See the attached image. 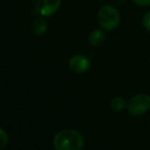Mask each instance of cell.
<instances>
[{
	"instance_id": "obj_1",
	"label": "cell",
	"mask_w": 150,
	"mask_h": 150,
	"mask_svg": "<svg viewBox=\"0 0 150 150\" xmlns=\"http://www.w3.org/2000/svg\"><path fill=\"white\" fill-rule=\"evenodd\" d=\"M53 146L56 150H82L84 138L76 130H62L54 136Z\"/></svg>"
},
{
	"instance_id": "obj_2",
	"label": "cell",
	"mask_w": 150,
	"mask_h": 150,
	"mask_svg": "<svg viewBox=\"0 0 150 150\" xmlns=\"http://www.w3.org/2000/svg\"><path fill=\"white\" fill-rule=\"evenodd\" d=\"M97 22L104 31H113L120 24V13L113 5L106 4L97 12Z\"/></svg>"
},
{
	"instance_id": "obj_3",
	"label": "cell",
	"mask_w": 150,
	"mask_h": 150,
	"mask_svg": "<svg viewBox=\"0 0 150 150\" xmlns=\"http://www.w3.org/2000/svg\"><path fill=\"white\" fill-rule=\"evenodd\" d=\"M129 112L133 115H142L150 109V96L145 93H139L133 96L127 104Z\"/></svg>"
},
{
	"instance_id": "obj_4",
	"label": "cell",
	"mask_w": 150,
	"mask_h": 150,
	"mask_svg": "<svg viewBox=\"0 0 150 150\" xmlns=\"http://www.w3.org/2000/svg\"><path fill=\"white\" fill-rule=\"evenodd\" d=\"M60 6V0H37L36 10L43 16L54 14Z\"/></svg>"
},
{
	"instance_id": "obj_5",
	"label": "cell",
	"mask_w": 150,
	"mask_h": 150,
	"mask_svg": "<svg viewBox=\"0 0 150 150\" xmlns=\"http://www.w3.org/2000/svg\"><path fill=\"white\" fill-rule=\"evenodd\" d=\"M91 62L87 56L83 54H77L74 55L69 61V67L74 73L76 74H84L90 69Z\"/></svg>"
},
{
	"instance_id": "obj_6",
	"label": "cell",
	"mask_w": 150,
	"mask_h": 150,
	"mask_svg": "<svg viewBox=\"0 0 150 150\" xmlns=\"http://www.w3.org/2000/svg\"><path fill=\"white\" fill-rule=\"evenodd\" d=\"M106 40V34L103 29H95L90 33L88 41L93 47H99Z\"/></svg>"
},
{
	"instance_id": "obj_7",
	"label": "cell",
	"mask_w": 150,
	"mask_h": 150,
	"mask_svg": "<svg viewBox=\"0 0 150 150\" xmlns=\"http://www.w3.org/2000/svg\"><path fill=\"white\" fill-rule=\"evenodd\" d=\"M32 30H33L35 35H43L47 31V23L44 18H37L33 23Z\"/></svg>"
},
{
	"instance_id": "obj_8",
	"label": "cell",
	"mask_w": 150,
	"mask_h": 150,
	"mask_svg": "<svg viewBox=\"0 0 150 150\" xmlns=\"http://www.w3.org/2000/svg\"><path fill=\"white\" fill-rule=\"evenodd\" d=\"M126 106H127L126 101H125V99L122 98V97H115V98L110 101L111 109L115 111H117V112L122 111Z\"/></svg>"
},
{
	"instance_id": "obj_9",
	"label": "cell",
	"mask_w": 150,
	"mask_h": 150,
	"mask_svg": "<svg viewBox=\"0 0 150 150\" xmlns=\"http://www.w3.org/2000/svg\"><path fill=\"white\" fill-rule=\"evenodd\" d=\"M8 143V136L2 128H0V149L6 147Z\"/></svg>"
},
{
	"instance_id": "obj_10",
	"label": "cell",
	"mask_w": 150,
	"mask_h": 150,
	"mask_svg": "<svg viewBox=\"0 0 150 150\" xmlns=\"http://www.w3.org/2000/svg\"><path fill=\"white\" fill-rule=\"evenodd\" d=\"M142 24H143V27H144L145 30L150 32V10L144 14L143 20H142Z\"/></svg>"
},
{
	"instance_id": "obj_11",
	"label": "cell",
	"mask_w": 150,
	"mask_h": 150,
	"mask_svg": "<svg viewBox=\"0 0 150 150\" xmlns=\"http://www.w3.org/2000/svg\"><path fill=\"white\" fill-rule=\"evenodd\" d=\"M133 2L139 6H143V7L150 5V0H133Z\"/></svg>"
},
{
	"instance_id": "obj_12",
	"label": "cell",
	"mask_w": 150,
	"mask_h": 150,
	"mask_svg": "<svg viewBox=\"0 0 150 150\" xmlns=\"http://www.w3.org/2000/svg\"><path fill=\"white\" fill-rule=\"evenodd\" d=\"M101 1H104V0H101Z\"/></svg>"
}]
</instances>
